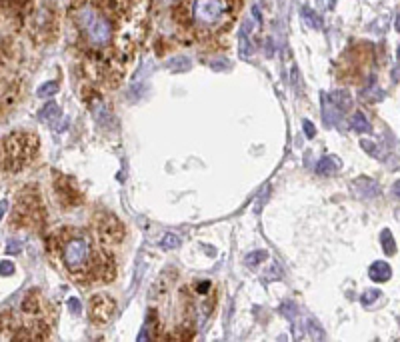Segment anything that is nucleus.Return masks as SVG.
<instances>
[{"label":"nucleus","instance_id":"obj_1","mask_svg":"<svg viewBox=\"0 0 400 342\" xmlns=\"http://www.w3.org/2000/svg\"><path fill=\"white\" fill-rule=\"evenodd\" d=\"M52 242L60 254L66 272L78 282H94V280H112L114 262L108 254L98 252L92 246L90 236L84 230H62L58 232Z\"/></svg>","mask_w":400,"mask_h":342},{"label":"nucleus","instance_id":"obj_2","mask_svg":"<svg viewBox=\"0 0 400 342\" xmlns=\"http://www.w3.org/2000/svg\"><path fill=\"white\" fill-rule=\"evenodd\" d=\"M108 6V0H80L74 6V24L90 50H104L112 46L114 20Z\"/></svg>","mask_w":400,"mask_h":342},{"label":"nucleus","instance_id":"obj_3","mask_svg":"<svg viewBox=\"0 0 400 342\" xmlns=\"http://www.w3.org/2000/svg\"><path fill=\"white\" fill-rule=\"evenodd\" d=\"M230 0H190L188 20L202 32H214L230 18Z\"/></svg>","mask_w":400,"mask_h":342},{"label":"nucleus","instance_id":"obj_4","mask_svg":"<svg viewBox=\"0 0 400 342\" xmlns=\"http://www.w3.org/2000/svg\"><path fill=\"white\" fill-rule=\"evenodd\" d=\"M36 136L16 132L0 144V166L4 170H20L36 152Z\"/></svg>","mask_w":400,"mask_h":342},{"label":"nucleus","instance_id":"obj_5","mask_svg":"<svg viewBox=\"0 0 400 342\" xmlns=\"http://www.w3.org/2000/svg\"><path fill=\"white\" fill-rule=\"evenodd\" d=\"M94 226H96L100 240L108 242V244H116L122 240V236H124V226H122V222L110 212H98Z\"/></svg>","mask_w":400,"mask_h":342},{"label":"nucleus","instance_id":"obj_6","mask_svg":"<svg viewBox=\"0 0 400 342\" xmlns=\"http://www.w3.org/2000/svg\"><path fill=\"white\" fill-rule=\"evenodd\" d=\"M116 302L108 294H94L88 304V316L94 326H104L114 314Z\"/></svg>","mask_w":400,"mask_h":342},{"label":"nucleus","instance_id":"obj_7","mask_svg":"<svg viewBox=\"0 0 400 342\" xmlns=\"http://www.w3.org/2000/svg\"><path fill=\"white\" fill-rule=\"evenodd\" d=\"M54 188H56L58 200L62 202V206L70 208V206H76L80 202V192L76 190V186L70 178H66L62 174H56L54 176Z\"/></svg>","mask_w":400,"mask_h":342},{"label":"nucleus","instance_id":"obj_8","mask_svg":"<svg viewBox=\"0 0 400 342\" xmlns=\"http://www.w3.org/2000/svg\"><path fill=\"white\" fill-rule=\"evenodd\" d=\"M354 188H356V192H358V196H362V198H372V196H376L378 194V184L374 182V180H370V178H360V180H356L354 182Z\"/></svg>","mask_w":400,"mask_h":342},{"label":"nucleus","instance_id":"obj_9","mask_svg":"<svg viewBox=\"0 0 400 342\" xmlns=\"http://www.w3.org/2000/svg\"><path fill=\"white\" fill-rule=\"evenodd\" d=\"M368 274H370V278H372L374 282H386L388 278L392 276V268L384 260H376L370 266V272H368Z\"/></svg>","mask_w":400,"mask_h":342},{"label":"nucleus","instance_id":"obj_10","mask_svg":"<svg viewBox=\"0 0 400 342\" xmlns=\"http://www.w3.org/2000/svg\"><path fill=\"white\" fill-rule=\"evenodd\" d=\"M338 168H340V162H338V158H334V156H324V158L318 162V166H316V174H318V176H330V174H334Z\"/></svg>","mask_w":400,"mask_h":342},{"label":"nucleus","instance_id":"obj_11","mask_svg":"<svg viewBox=\"0 0 400 342\" xmlns=\"http://www.w3.org/2000/svg\"><path fill=\"white\" fill-rule=\"evenodd\" d=\"M330 102L334 104V108L338 112H344V110H348L352 106V98L348 96V92H342V90H338V92H334V94H330Z\"/></svg>","mask_w":400,"mask_h":342},{"label":"nucleus","instance_id":"obj_12","mask_svg":"<svg viewBox=\"0 0 400 342\" xmlns=\"http://www.w3.org/2000/svg\"><path fill=\"white\" fill-rule=\"evenodd\" d=\"M350 128L356 130V132H370L372 126H370V122L366 120V116L362 112H356L352 118H350Z\"/></svg>","mask_w":400,"mask_h":342},{"label":"nucleus","instance_id":"obj_13","mask_svg":"<svg viewBox=\"0 0 400 342\" xmlns=\"http://www.w3.org/2000/svg\"><path fill=\"white\" fill-rule=\"evenodd\" d=\"M22 310H24L26 314H36V312H38V310H40V298H38L36 292H30V294L24 298Z\"/></svg>","mask_w":400,"mask_h":342},{"label":"nucleus","instance_id":"obj_14","mask_svg":"<svg viewBox=\"0 0 400 342\" xmlns=\"http://www.w3.org/2000/svg\"><path fill=\"white\" fill-rule=\"evenodd\" d=\"M40 120L42 122H52L54 118H58L60 116V108H58V104H54V102H48L42 110H40Z\"/></svg>","mask_w":400,"mask_h":342},{"label":"nucleus","instance_id":"obj_15","mask_svg":"<svg viewBox=\"0 0 400 342\" xmlns=\"http://www.w3.org/2000/svg\"><path fill=\"white\" fill-rule=\"evenodd\" d=\"M380 242H382V248L386 254H394L396 252V244H394V236L390 234V230H382L380 234Z\"/></svg>","mask_w":400,"mask_h":342},{"label":"nucleus","instance_id":"obj_16","mask_svg":"<svg viewBox=\"0 0 400 342\" xmlns=\"http://www.w3.org/2000/svg\"><path fill=\"white\" fill-rule=\"evenodd\" d=\"M178 246H180V238L176 234H172V232L164 234L162 240H160V248H162V250H174V248H178Z\"/></svg>","mask_w":400,"mask_h":342},{"label":"nucleus","instance_id":"obj_17","mask_svg":"<svg viewBox=\"0 0 400 342\" xmlns=\"http://www.w3.org/2000/svg\"><path fill=\"white\" fill-rule=\"evenodd\" d=\"M56 92H58V82H56V80H50V82H44V84L36 90V94H38L40 98H46V96L56 94Z\"/></svg>","mask_w":400,"mask_h":342},{"label":"nucleus","instance_id":"obj_18","mask_svg":"<svg viewBox=\"0 0 400 342\" xmlns=\"http://www.w3.org/2000/svg\"><path fill=\"white\" fill-rule=\"evenodd\" d=\"M304 18H306V22H308L312 28H316V30L322 28V22H320V18H318L316 12H312V10H308V8H304Z\"/></svg>","mask_w":400,"mask_h":342},{"label":"nucleus","instance_id":"obj_19","mask_svg":"<svg viewBox=\"0 0 400 342\" xmlns=\"http://www.w3.org/2000/svg\"><path fill=\"white\" fill-rule=\"evenodd\" d=\"M266 256H268V254H266L264 250H256V252H252V254H248V258H246V264H248V266H256V264L264 262Z\"/></svg>","mask_w":400,"mask_h":342},{"label":"nucleus","instance_id":"obj_20","mask_svg":"<svg viewBox=\"0 0 400 342\" xmlns=\"http://www.w3.org/2000/svg\"><path fill=\"white\" fill-rule=\"evenodd\" d=\"M280 312H282L286 318H294V316H296V312H298V308H296V304H294V302H284V304H282V308H280Z\"/></svg>","mask_w":400,"mask_h":342},{"label":"nucleus","instance_id":"obj_21","mask_svg":"<svg viewBox=\"0 0 400 342\" xmlns=\"http://www.w3.org/2000/svg\"><path fill=\"white\" fill-rule=\"evenodd\" d=\"M378 296H380V292H378L376 288H372V290H366V292L360 296V302H362V304H372V302H374Z\"/></svg>","mask_w":400,"mask_h":342},{"label":"nucleus","instance_id":"obj_22","mask_svg":"<svg viewBox=\"0 0 400 342\" xmlns=\"http://www.w3.org/2000/svg\"><path fill=\"white\" fill-rule=\"evenodd\" d=\"M20 250H22V244H20L18 240H8V244H6V252H8V256H16Z\"/></svg>","mask_w":400,"mask_h":342},{"label":"nucleus","instance_id":"obj_23","mask_svg":"<svg viewBox=\"0 0 400 342\" xmlns=\"http://www.w3.org/2000/svg\"><path fill=\"white\" fill-rule=\"evenodd\" d=\"M360 146L368 152V154H370V156H380V150L376 148V146H372V142H368V140H362L360 142Z\"/></svg>","mask_w":400,"mask_h":342},{"label":"nucleus","instance_id":"obj_24","mask_svg":"<svg viewBox=\"0 0 400 342\" xmlns=\"http://www.w3.org/2000/svg\"><path fill=\"white\" fill-rule=\"evenodd\" d=\"M0 274H2V276H10V274H14V264L8 262V260H2V262H0Z\"/></svg>","mask_w":400,"mask_h":342},{"label":"nucleus","instance_id":"obj_25","mask_svg":"<svg viewBox=\"0 0 400 342\" xmlns=\"http://www.w3.org/2000/svg\"><path fill=\"white\" fill-rule=\"evenodd\" d=\"M68 308H70V312H72V314L78 316V314H80V310H82L80 300H78V298H70V300H68Z\"/></svg>","mask_w":400,"mask_h":342},{"label":"nucleus","instance_id":"obj_26","mask_svg":"<svg viewBox=\"0 0 400 342\" xmlns=\"http://www.w3.org/2000/svg\"><path fill=\"white\" fill-rule=\"evenodd\" d=\"M304 132H306V136H308V138H312V136L316 134L314 126H312V124H310L308 120H304Z\"/></svg>","mask_w":400,"mask_h":342},{"label":"nucleus","instance_id":"obj_27","mask_svg":"<svg viewBox=\"0 0 400 342\" xmlns=\"http://www.w3.org/2000/svg\"><path fill=\"white\" fill-rule=\"evenodd\" d=\"M8 210V200H0V220H2V216L6 214Z\"/></svg>","mask_w":400,"mask_h":342},{"label":"nucleus","instance_id":"obj_28","mask_svg":"<svg viewBox=\"0 0 400 342\" xmlns=\"http://www.w3.org/2000/svg\"><path fill=\"white\" fill-rule=\"evenodd\" d=\"M392 192H394L396 196H400V180H396V182L392 184Z\"/></svg>","mask_w":400,"mask_h":342},{"label":"nucleus","instance_id":"obj_29","mask_svg":"<svg viewBox=\"0 0 400 342\" xmlns=\"http://www.w3.org/2000/svg\"><path fill=\"white\" fill-rule=\"evenodd\" d=\"M396 30H398V32H400V14L396 16Z\"/></svg>","mask_w":400,"mask_h":342},{"label":"nucleus","instance_id":"obj_30","mask_svg":"<svg viewBox=\"0 0 400 342\" xmlns=\"http://www.w3.org/2000/svg\"><path fill=\"white\" fill-rule=\"evenodd\" d=\"M398 60H400V48H398Z\"/></svg>","mask_w":400,"mask_h":342}]
</instances>
